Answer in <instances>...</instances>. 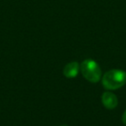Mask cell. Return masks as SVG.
<instances>
[{
	"label": "cell",
	"mask_w": 126,
	"mask_h": 126,
	"mask_svg": "<svg viewBox=\"0 0 126 126\" xmlns=\"http://www.w3.org/2000/svg\"><path fill=\"white\" fill-rule=\"evenodd\" d=\"M126 83V72L121 70H111L107 71L102 78L104 88L115 90L120 88Z\"/></svg>",
	"instance_id": "6da1fadb"
},
{
	"label": "cell",
	"mask_w": 126,
	"mask_h": 126,
	"mask_svg": "<svg viewBox=\"0 0 126 126\" xmlns=\"http://www.w3.org/2000/svg\"><path fill=\"white\" fill-rule=\"evenodd\" d=\"M80 71L88 81L96 83L100 80L102 71L97 62L93 59H86L80 64Z\"/></svg>",
	"instance_id": "7a4b0ae2"
},
{
	"label": "cell",
	"mask_w": 126,
	"mask_h": 126,
	"mask_svg": "<svg viewBox=\"0 0 126 126\" xmlns=\"http://www.w3.org/2000/svg\"><path fill=\"white\" fill-rule=\"evenodd\" d=\"M102 103L105 108L112 110L118 106V98L114 94L105 92L102 95Z\"/></svg>",
	"instance_id": "3957f363"
},
{
	"label": "cell",
	"mask_w": 126,
	"mask_h": 126,
	"mask_svg": "<svg viewBox=\"0 0 126 126\" xmlns=\"http://www.w3.org/2000/svg\"><path fill=\"white\" fill-rule=\"evenodd\" d=\"M80 66L77 62H71L67 63L63 69V74L67 78H74L78 76Z\"/></svg>",
	"instance_id": "277c9868"
},
{
	"label": "cell",
	"mask_w": 126,
	"mask_h": 126,
	"mask_svg": "<svg viewBox=\"0 0 126 126\" xmlns=\"http://www.w3.org/2000/svg\"><path fill=\"white\" fill-rule=\"evenodd\" d=\"M122 120H123V123L126 125V111L124 112L123 117H122Z\"/></svg>",
	"instance_id": "5b68a950"
},
{
	"label": "cell",
	"mask_w": 126,
	"mask_h": 126,
	"mask_svg": "<svg viewBox=\"0 0 126 126\" xmlns=\"http://www.w3.org/2000/svg\"><path fill=\"white\" fill-rule=\"evenodd\" d=\"M62 126H67V125H62Z\"/></svg>",
	"instance_id": "8992f818"
}]
</instances>
